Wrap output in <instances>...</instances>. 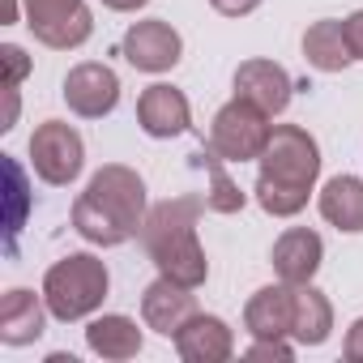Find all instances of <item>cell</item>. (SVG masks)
I'll return each mask as SVG.
<instances>
[{"label":"cell","instance_id":"1","mask_svg":"<svg viewBox=\"0 0 363 363\" xmlns=\"http://www.w3.org/2000/svg\"><path fill=\"white\" fill-rule=\"evenodd\" d=\"M145 214V179L124 162H107L90 175L86 193L73 201V231L86 244L120 248L133 235H141Z\"/></svg>","mask_w":363,"mask_h":363},{"label":"cell","instance_id":"2","mask_svg":"<svg viewBox=\"0 0 363 363\" xmlns=\"http://www.w3.org/2000/svg\"><path fill=\"white\" fill-rule=\"evenodd\" d=\"M257 206L269 218H295L308 210V197L320 175V145L299 124H274L265 154L257 158Z\"/></svg>","mask_w":363,"mask_h":363},{"label":"cell","instance_id":"3","mask_svg":"<svg viewBox=\"0 0 363 363\" xmlns=\"http://www.w3.org/2000/svg\"><path fill=\"white\" fill-rule=\"evenodd\" d=\"M206 210H210L206 197H193V193L167 197L145 214V227H141V248L154 261V269L162 278L193 286V291L210 278V261H206V248L197 240V223Z\"/></svg>","mask_w":363,"mask_h":363},{"label":"cell","instance_id":"4","mask_svg":"<svg viewBox=\"0 0 363 363\" xmlns=\"http://www.w3.org/2000/svg\"><path fill=\"white\" fill-rule=\"evenodd\" d=\"M111 291V274L94 252H69L43 274V299L56 320H86L103 308Z\"/></svg>","mask_w":363,"mask_h":363},{"label":"cell","instance_id":"5","mask_svg":"<svg viewBox=\"0 0 363 363\" xmlns=\"http://www.w3.org/2000/svg\"><path fill=\"white\" fill-rule=\"evenodd\" d=\"M269 133H274V124H269L265 111H257V107L244 103V99H231V103H223V107L214 111L206 141H210V150L223 154L227 162H252V158L265 154Z\"/></svg>","mask_w":363,"mask_h":363},{"label":"cell","instance_id":"6","mask_svg":"<svg viewBox=\"0 0 363 363\" xmlns=\"http://www.w3.org/2000/svg\"><path fill=\"white\" fill-rule=\"evenodd\" d=\"M30 167L43 184L52 189H69L73 179L82 175L86 167V141L73 124L65 120H43L35 133H30Z\"/></svg>","mask_w":363,"mask_h":363},{"label":"cell","instance_id":"7","mask_svg":"<svg viewBox=\"0 0 363 363\" xmlns=\"http://www.w3.org/2000/svg\"><path fill=\"white\" fill-rule=\"evenodd\" d=\"M30 35L52 52H73L94 35V18L86 0H22Z\"/></svg>","mask_w":363,"mask_h":363},{"label":"cell","instance_id":"8","mask_svg":"<svg viewBox=\"0 0 363 363\" xmlns=\"http://www.w3.org/2000/svg\"><path fill=\"white\" fill-rule=\"evenodd\" d=\"M120 56L137 69V73H171L184 56V39L179 30L162 18H145V22H133L120 39Z\"/></svg>","mask_w":363,"mask_h":363},{"label":"cell","instance_id":"9","mask_svg":"<svg viewBox=\"0 0 363 363\" xmlns=\"http://www.w3.org/2000/svg\"><path fill=\"white\" fill-rule=\"evenodd\" d=\"M65 103L73 116L82 120H103L116 111L120 103V77L111 65H99V60H82L65 73V86H60Z\"/></svg>","mask_w":363,"mask_h":363},{"label":"cell","instance_id":"10","mask_svg":"<svg viewBox=\"0 0 363 363\" xmlns=\"http://www.w3.org/2000/svg\"><path fill=\"white\" fill-rule=\"evenodd\" d=\"M137 124H141L145 137L171 141V137H179V133L193 128V107H189L184 90H175V86H167V82H154V86H145L141 99H137Z\"/></svg>","mask_w":363,"mask_h":363},{"label":"cell","instance_id":"11","mask_svg":"<svg viewBox=\"0 0 363 363\" xmlns=\"http://www.w3.org/2000/svg\"><path fill=\"white\" fill-rule=\"evenodd\" d=\"M291 90H295V82L278 60H244L235 69V99L252 103L269 120L291 107Z\"/></svg>","mask_w":363,"mask_h":363},{"label":"cell","instance_id":"12","mask_svg":"<svg viewBox=\"0 0 363 363\" xmlns=\"http://www.w3.org/2000/svg\"><path fill=\"white\" fill-rule=\"evenodd\" d=\"M193 312H197L193 286L175 282V278H162V274H158V278L141 291V320H145V329H154V333H162V337H175Z\"/></svg>","mask_w":363,"mask_h":363},{"label":"cell","instance_id":"13","mask_svg":"<svg viewBox=\"0 0 363 363\" xmlns=\"http://www.w3.org/2000/svg\"><path fill=\"white\" fill-rule=\"evenodd\" d=\"M171 342H175V350H179L184 363H227L235 354L231 325L223 316H210V312H193Z\"/></svg>","mask_w":363,"mask_h":363},{"label":"cell","instance_id":"14","mask_svg":"<svg viewBox=\"0 0 363 363\" xmlns=\"http://www.w3.org/2000/svg\"><path fill=\"white\" fill-rule=\"evenodd\" d=\"M244 329L252 337H291L295 329V282H274L261 286L248 303H244Z\"/></svg>","mask_w":363,"mask_h":363},{"label":"cell","instance_id":"15","mask_svg":"<svg viewBox=\"0 0 363 363\" xmlns=\"http://www.w3.org/2000/svg\"><path fill=\"white\" fill-rule=\"evenodd\" d=\"M320 261H325V240L316 235V231H308V227H291V231H282L278 240H274V252H269V265H274V274L282 278V282H312L316 278V269H320Z\"/></svg>","mask_w":363,"mask_h":363},{"label":"cell","instance_id":"16","mask_svg":"<svg viewBox=\"0 0 363 363\" xmlns=\"http://www.w3.org/2000/svg\"><path fill=\"white\" fill-rule=\"evenodd\" d=\"M48 299L26 291V286H13L0 299V342L5 346H30L43 337L48 329Z\"/></svg>","mask_w":363,"mask_h":363},{"label":"cell","instance_id":"17","mask_svg":"<svg viewBox=\"0 0 363 363\" xmlns=\"http://www.w3.org/2000/svg\"><path fill=\"white\" fill-rule=\"evenodd\" d=\"M316 206H320V218L329 227H337L346 235H359L363 231V179L359 175H333L320 189Z\"/></svg>","mask_w":363,"mask_h":363},{"label":"cell","instance_id":"18","mask_svg":"<svg viewBox=\"0 0 363 363\" xmlns=\"http://www.w3.org/2000/svg\"><path fill=\"white\" fill-rule=\"evenodd\" d=\"M303 60H308L316 73H342V69H350V65H354V52H350V43H346L342 22H333V18L312 22V26L303 30Z\"/></svg>","mask_w":363,"mask_h":363},{"label":"cell","instance_id":"19","mask_svg":"<svg viewBox=\"0 0 363 363\" xmlns=\"http://www.w3.org/2000/svg\"><path fill=\"white\" fill-rule=\"evenodd\" d=\"M86 346L103 359H133V354H141V329L133 316L107 312L86 325Z\"/></svg>","mask_w":363,"mask_h":363},{"label":"cell","instance_id":"20","mask_svg":"<svg viewBox=\"0 0 363 363\" xmlns=\"http://www.w3.org/2000/svg\"><path fill=\"white\" fill-rule=\"evenodd\" d=\"M329 333H333V303L312 282H299L295 286V329H291V337L299 346H320V342H329Z\"/></svg>","mask_w":363,"mask_h":363},{"label":"cell","instance_id":"21","mask_svg":"<svg viewBox=\"0 0 363 363\" xmlns=\"http://www.w3.org/2000/svg\"><path fill=\"white\" fill-rule=\"evenodd\" d=\"M227 158L223 154H214L210 150V141H201V150H197V167H206V179H210V189H206V206L214 210V214H240L244 210V193H240V184L227 175V167H223Z\"/></svg>","mask_w":363,"mask_h":363},{"label":"cell","instance_id":"22","mask_svg":"<svg viewBox=\"0 0 363 363\" xmlns=\"http://www.w3.org/2000/svg\"><path fill=\"white\" fill-rule=\"evenodd\" d=\"M0 60H5V86L18 90L26 82V73H30V56L18 43H5V48H0Z\"/></svg>","mask_w":363,"mask_h":363},{"label":"cell","instance_id":"23","mask_svg":"<svg viewBox=\"0 0 363 363\" xmlns=\"http://www.w3.org/2000/svg\"><path fill=\"white\" fill-rule=\"evenodd\" d=\"M248 359H282V363H291L295 359V346L286 337H257L248 346Z\"/></svg>","mask_w":363,"mask_h":363},{"label":"cell","instance_id":"24","mask_svg":"<svg viewBox=\"0 0 363 363\" xmlns=\"http://www.w3.org/2000/svg\"><path fill=\"white\" fill-rule=\"evenodd\" d=\"M342 30H346V43H350V52H354V60H363V9H354V13L342 22Z\"/></svg>","mask_w":363,"mask_h":363},{"label":"cell","instance_id":"25","mask_svg":"<svg viewBox=\"0 0 363 363\" xmlns=\"http://www.w3.org/2000/svg\"><path fill=\"white\" fill-rule=\"evenodd\" d=\"M342 354L350 359V363H363V316L346 329V342H342Z\"/></svg>","mask_w":363,"mask_h":363},{"label":"cell","instance_id":"26","mask_svg":"<svg viewBox=\"0 0 363 363\" xmlns=\"http://www.w3.org/2000/svg\"><path fill=\"white\" fill-rule=\"evenodd\" d=\"M214 5V13H223V18H248L252 9H261V0H210Z\"/></svg>","mask_w":363,"mask_h":363},{"label":"cell","instance_id":"27","mask_svg":"<svg viewBox=\"0 0 363 363\" xmlns=\"http://www.w3.org/2000/svg\"><path fill=\"white\" fill-rule=\"evenodd\" d=\"M145 5H150V0H103V9H111V13H137Z\"/></svg>","mask_w":363,"mask_h":363},{"label":"cell","instance_id":"28","mask_svg":"<svg viewBox=\"0 0 363 363\" xmlns=\"http://www.w3.org/2000/svg\"><path fill=\"white\" fill-rule=\"evenodd\" d=\"M5 22H18V0H5Z\"/></svg>","mask_w":363,"mask_h":363}]
</instances>
